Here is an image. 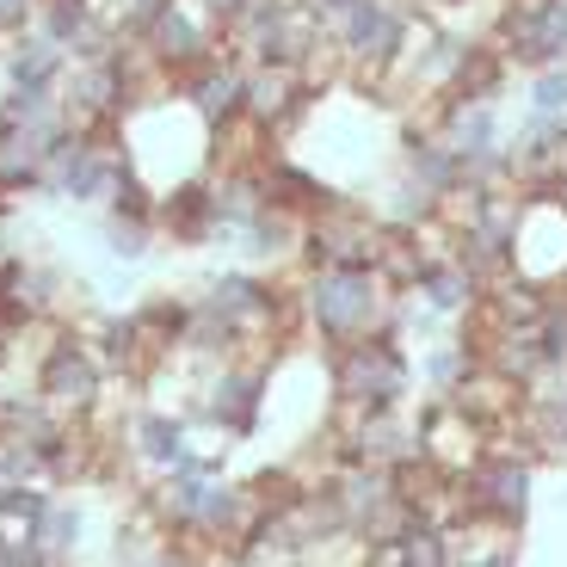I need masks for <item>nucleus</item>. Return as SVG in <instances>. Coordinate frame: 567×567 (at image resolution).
Masks as SVG:
<instances>
[{
  "instance_id": "obj_1",
  "label": "nucleus",
  "mask_w": 567,
  "mask_h": 567,
  "mask_svg": "<svg viewBox=\"0 0 567 567\" xmlns=\"http://www.w3.org/2000/svg\"><path fill=\"white\" fill-rule=\"evenodd\" d=\"M302 278V333L321 352L370 340V333H408V297L370 266H321Z\"/></svg>"
},
{
  "instance_id": "obj_2",
  "label": "nucleus",
  "mask_w": 567,
  "mask_h": 567,
  "mask_svg": "<svg viewBox=\"0 0 567 567\" xmlns=\"http://www.w3.org/2000/svg\"><path fill=\"white\" fill-rule=\"evenodd\" d=\"M321 377H327V401L395 413V408H413L420 364H413V352H408V333H370V340L321 352Z\"/></svg>"
},
{
  "instance_id": "obj_3",
  "label": "nucleus",
  "mask_w": 567,
  "mask_h": 567,
  "mask_svg": "<svg viewBox=\"0 0 567 567\" xmlns=\"http://www.w3.org/2000/svg\"><path fill=\"white\" fill-rule=\"evenodd\" d=\"M105 389H112V377L100 370V358L74 340L69 321H56L50 346L38 352V370H31V395H38L43 408H56L62 420H93Z\"/></svg>"
},
{
  "instance_id": "obj_4",
  "label": "nucleus",
  "mask_w": 567,
  "mask_h": 567,
  "mask_svg": "<svg viewBox=\"0 0 567 567\" xmlns=\"http://www.w3.org/2000/svg\"><path fill=\"white\" fill-rule=\"evenodd\" d=\"M142 50L179 81V74H192L198 62L223 56V19H216L204 0H167V7L148 19V31H142Z\"/></svg>"
},
{
  "instance_id": "obj_5",
  "label": "nucleus",
  "mask_w": 567,
  "mask_h": 567,
  "mask_svg": "<svg viewBox=\"0 0 567 567\" xmlns=\"http://www.w3.org/2000/svg\"><path fill=\"white\" fill-rule=\"evenodd\" d=\"M530 487H537V468L512 451H487L482 463L463 475V518H487V525H530Z\"/></svg>"
},
{
  "instance_id": "obj_6",
  "label": "nucleus",
  "mask_w": 567,
  "mask_h": 567,
  "mask_svg": "<svg viewBox=\"0 0 567 567\" xmlns=\"http://www.w3.org/2000/svg\"><path fill=\"white\" fill-rule=\"evenodd\" d=\"M413 425H420L425 463H439L444 475H456V482H463L468 468L494 451V432H487L482 420H468L451 395H420V401H413Z\"/></svg>"
},
{
  "instance_id": "obj_7",
  "label": "nucleus",
  "mask_w": 567,
  "mask_h": 567,
  "mask_svg": "<svg viewBox=\"0 0 567 567\" xmlns=\"http://www.w3.org/2000/svg\"><path fill=\"white\" fill-rule=\"evenodd\" d=\"M487 38L506 50V62L518 74H537L567 62V0H543V7H499V19L487 25Z\"/></svg>"
},
{
  "instance_id": "obj_8",
  "label": "nucleus",
  "mask_w": 567,
  "mask_h": 567,
  "mask_svg": "<svg viewBox=\"0 0 567 567\" xmlns=\"http://www.w3.org/2000/svg\"><path fill=\"white\" fill-rule=\"evenodd\" d=\"M315 93H309V81H302V69L297 62H254L247 69V117L254 124H266L278 142H290L302 124L315 117Z\"/></svg>"
},
{
  "instance_id": "obj_9",
  "label": "nucleus",
  "mask_w": 567,
  "mask_h": 567,
  "mask_svg": "<svg viewBox=\"0 0 567 567\" xmlns=\"http://www.w3.org/2000/svg\"><path fill=\"white\" fill-rule=\"evenodd\" d=\"M173 100H185L204 124L216 130V124H228V117L247 112V69L235 56H210V62H198L192 74L173 81Z\"/></svg>"
},
{
  "instance_id": "obj_10",
  "label": "nucleus",
  "mask_w": 567,
  "mask_h": 567,
  "mask_svg": "<svg viewBox=\"0 0 567 567\" xmlns=\"http://www.w3.org/2000/svg\"><path fill=\"white\" fill-rule=\"evenodd\" d=\"M130 315V333H136L142 358H148V377H155L161 364H173L185 346V321H192V297H142Z\"/></svg>"
},
{
  "instance_id": "obj_11",
  "label": "nucleus",
  "mask_w": 567,
  "mask_h": 567,
  "mask_svg": "<svg viewBox=\"0 0 567 567\" xmlns=\"http://www.w3.org/2000/svg\"><path fill=\"white\" fill-rule=\"evenodd\" d=\"M408 302H420V315H432L439 327H456L475 302H482V278H475L463 259H432L425 278L408 290Z\"/></svg>"
},
{
  "instance_id": "obj_12",
  "label": "nucleus",
  "mask_w": 567,
  "mask_h": 567,
  "mask_svg": "<svg viewBox=\"0 0 567 567\" xmlns=\"http://www.w3.org/2000/svg\"><path fill=\"white\" fill-rule=\"evenodd\" d=\"M439 136L456 148V161H482V155H499V148H506L512 130H506L499 100H451Z\"/></svg>"
},
{
  "instance_id": "obj_13",
  "label": "nucleus",
  "mask_w": 567,
  "mask_h": 567,
  "mask_svg": "<svg viewBox=\"0 0 567 567\" xmlns=\"http://www.w3.org/2000/svg\"><path fill=\"white\" fill-rule=\"evenodd\" d=\"M451 401L468 413V420H482L487 432H499V425H512V420H518V408H525V383L506 377L499 364H475L463 383L451 389Z\"/></svg>"
},
{
  "instance_id": "obj_14",
  "label": "nucleus",
  "mask_w": 567,
  "mask_h": 567,
  "mask_svg": "<svg viewBox=\"0 0 567 567\" xmlns=\"http://www.w3.org/2000/svg\"><path fill=\"white\" fill-rule=\"evenodd\" d=\"M401 179H413L420 192H432V198H444V192H456L463 185V161H456V148L444 136H420V130H401L395 142V167Z\"/></svg>"
},
{
  "instance_id": "obj_15",
  "label": "nucleus",
  "mask_w": 567,
  "mask_h": 567,
  "mask_svg": "<svg viewBox=\"0 0 567 567\" xmlns=\"http://www.w3.org/2000/svg\"><path fill=\"white\" fill-rule=\"evenodd\" d=\"M0 74H7V86H62V74H69V50L50 43L38 25H31V31H19V38H7V50H0Z\"/></svg>"
},
{
  "instance_id": "obj_16",
  "label": "nucleus",
  "mask_w": 567,
  "mask_h": 567,
  "mask_svg": "<svg viewBox=\"0 0 567 567\" xmlns=\"http://www.w3.org/2000/svg\"><path fill=\"white\" fill-rule=\"evenodd\" d=\"M512 81H518V69L506 62V50H499L494 38H468L451 100H506V86H512Z\"/></svg>"
},
{
  "instance_id": "obj_17",
  "label": "nucleus",
  "mask_w": 567,
  "mask_h": 567,
  "mask_svg": "<svg viewBox=\"0 0 567 567\" xmlns=\"http://www.w3.org/2000/svg\"><path fill=\"white\" fill-rule=\"evenodd\" d=\"M50 499H56L50 482H7L0 487V543H7V549H31L38 530H43Z\"/></svg>"
},
{
  "instance_id": "obj_18",
  "label": "nucleus",
  "mask_w": 567,
  "mask_h": 567,
  "mask_svg": "<svg viewBox=\"0 0 567 567\" xmlns=\"http://www.w3.org/2000/svg\"><path fill=\"white\" fill-rule=\"evenodd\" d=\"M413 364H420V383L432 389V395H451V389L463 383L468 370L482 364V352H475V346H468L463 333H456V327H451V333H444L439 346H425V352L413 358Z\"/></svg>"
},
{
  "instance_id": "obj_19",
  "label": "nucleus",
  "mask_w": 567,
  "mask_h": 567,
  "mask_svg": "<svg viewBox=\"0 0 567 567\" xmlns=\"http://www.w3.org/2000/svg\"><path fill=\"white\" fill-rule=\"evenodd\" d=\"M100 235H105V254L124 259V266H136L161 247L155 216H130V210H100Z\"/></svg>"
},
{
  "instance_id": "obj_20",
  "label": "nucleus",
  "mask_w": 567,
  "mask_h": 567,
  "mask_svg": "<svg viewBox=\"0 0 567 567\" xmlns=\"http://www.w3.org/2000/svg\"><path fill=\"white\" fill-rule=\"evenodd\" d=\"M425 266H432V259L420 254V241H413V228H389V223H383V241H377V271H383V278L395 284L401 297H408L413 284L425 278Z\"/></svg>"
},
{
  "instance_id": "obj_21",
  "label": "nucleus",
  "mask_w": 567,
  "mask_h": 567,
  "mask_svg": "<svg viewBox=\"0 0 567 567\" xmlns=\"http://www.w3.org/2000/svg\"><path fill=\"white\" fill-rule=\"evenodd\" d=\"M81 537H86V512L74 506V499H62V494H56V499H50V512H43L38 543H43L50 555H56L62 567H69V561H74V549H81Z\"/></svg>"
},
{
  "instance_id": "obj_22",
  "label": "nucleus",
  "mask_w": 567,
  "mask_h": 567,
  "mask_svg": "<svg viewBox=\"0 0 567 567\" xmlns=\"http://www.w3.org/2000/svg\"><path fill=\"white\" fill-rule=\"evenodd\" d=\"M395 549H401V561H408V567H451V530L413 518L408 537H401Z\"/></svg>"
},
{
  "instance_id": "obj_23",
  "label": "nucleus",
  "mask_w": 567,
  "mask_h": 567,
  "mask_svg": "<svg viewBox=\"0 0 567 567\" xmlns=\"http://www.w3.org/2000/svg\"><path fill=\"white\" fill-rule=\"evenodd\" d=\"M518 81H525V112H567V62L518 74Z\"/></svg>"
},
{
  "instance_id": "obj_24",
  "label": "nucleus",
  "mask_w": 567,
  "mask_h": 567,
  "mask_svg": "<svg viewBox=\"0 0 567 567\" xmlns=\"http://www.w3.org/2000/svg\"><path fill=\"white\" fill-rule=\"evenodd\" d=\"M38 7H43V0H0V43L38 25Z\"/></svg>"
},
{
  "instance_id": "obj_25",
  "label": "nucleus",
  "mask_w": 567,
  "mask_h": 567,
  "mask_svg": "<svg viewBox=\"0 0 567 567\" xmlns=\"http://www.w3.org/2000/svg\"><path fill=\"white\" fill-rule=\"evenodd\" d=\"M358 567H408V561H401L395 543H364V561Z\"/></svg>"
},
{
  "instance_id": "obj_26",
  "label": "nucleus",
  "mask_w": 567,
  "mask_h": 567,
  "mask_svg": "<svg viewBox=\"0 0 567 567\" xmlns=\"http://www.w3.org/2000/svg\"><path fill=\"white\" fill-rule=\"evenodd\" d=\"M25 247H13V210H0V271H7V259H19Z\"/></svg>"
},
{
  "instance_id": "obj_27",
  "label": "nucleus",
  "mask_w": 567,
  "mask_h": 567,
  "mask_svg": "<svg viewBox=\"0 0 567 567\" xmlns=\"http://www.w3.org/2000/svg\"><path fill=\"white\" fill-rule=\"evenodd\" d=\"M13 358H19V340H0V377L13 370Z\"/></svg>"
},
{
  "instance_id": "obj_28",
  "label": "nucleus",
  "mask_w": 567,
  "mask_h": 567,
  "mask_svg": "<svg viewBox=\"0 0 567 567\" xmlns=\"http://www.w3.org/2000/svg\"><path fill=\"white\" fill-rule=\"evenodd\" d=\"M451 567H512V561H451Z\"/></svg>"
},
{
  "instance_id": "obj_29",
  "label": "nucleus",
  "mask_w": 567,
  "mask_h": 567,
  "mask_svg": "<svg viewBox=\"0 0 567 567\" xmlns=\"http://www.w3.org/2000/svg\"><path fill=\"white\" fill-rule=\"evenodd\" d=\"M499 7H543V0H499Z\"/></svg>"
},
{
  "instance_id": "obj_30",
  "label": "nucleus",
  "mask_w": 567,
  "mask_h": 567,
  "mask_svg": "<svg viewBox=\"0 0 567 567\" xmlns=\"http://www.w3.org/2000/svg\"><path fill=\"white\" fill-rule=\"evenodd\" d=\"M0 383H7V377H0Z\"/></svg>"
}]
</instances>
